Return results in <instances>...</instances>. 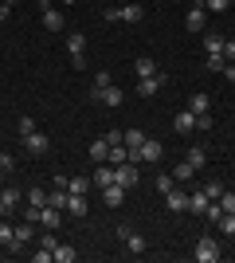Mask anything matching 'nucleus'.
Returning <instances> with one entry per match:
<instances>
[{
	"label": "nucleus",
	"instance_id": "393cba45",
	"mask_svg": "<svg viewBox=\"0 0 235 263\" xmlns=\"http://www.w3.org/2000/svg\"><path fill=\"white\" fill-rule=\"evenodd\" d=\"M106 161H110V165H122V161H130V149H125V145H110Z\"/></svg>",
	"mask_w": 235,
	"mask_h": 263
},
{
	"label": "nucleus",
	"instance_id": "ddd939ff",
	"mask_svg": "<svg viewBox=\"0 0 235 263\" xmlns=\"http://www.w3.org/2000/svg\"><path fill=\"white\" fill-rule=\"evenodd\" d=\"M102 200H106L110 209H122V204H125V189L118 185V181H114V185H106V189H102Z\"/></svg>",
	"mask_w": 235,
	"mask_h": 263
},
{
	"label": "nucleus",
	"instance_id": "ea45409f",
	"mask_svg": "<svg viewBox=\"0 0 235 263\" xmlns=\"http://www.w3.org/2000/svg\"><path fill=\"white\" fill-rule=\"evenodd\" d=\"M0 243H4V248L12 243V224H4V220H0Z\"/></svg>",
	"mask_w": 235,
	"mask_h": 263
},
{
	"label": "nucleus",
	"instance_id": "4c0bfd02",
	"mask_svg": "<svg viewBox=\"0 0 235 263\" xmlns=\"http://www.w3.org/2000/svg\"><path fill=\"white\" fill-rule=\"evenodd\" d=\"M114 79H110V71H98V75H94V90H102V87H110Z\"/></svg>",
	"mask_w": 235,
	"mask_h": 263
},
{
	"label": "nucleus",
	"instance_id": "f8f14e48",
	"mask_svg": "<svg viewBox=\"0 0 235 263\" xmlns=\"http://www.w3.org/2000/svg\"><path fill=\"white\" fill-rule=\"evenodd\" d=\"M165 204H168V212H184V209H188V193H184V189H168Z\"/></svg>",
	"mask_w": 235,
	"mask_h": 263
},
{
	"label": "nucleus",
	"instance_id": "9d476101",
	"mask_svg": "<svg viewBox=\"0 0 235 263\" xmlns=\"http://www.w3.org/2000/svg\"><path fill=\"white\" fill-rule=\"evenodd\" d=\"M165 83H168V75H161V71H157V75H149V79H137V95H141V99H153Z\"/></svg>",
	"mask_w": 235,
	"mask_h": 263
},
{
	"label": "nucleus",
	"instance_id": "b1692460",
	"mask_svg": "<svg viewBox=\"0 0 235 263\" xmlns=\"http://www.w3.org/2000/svg\"><path fill=\"white\" fill-rule=\"evenodd\" d=\"M67 212H71V216H87V197L71 193V197H67Z\"/></svg>",
	"mask_w": 235,
	"mask_h": 263
},
{
	"label": "nucleus",
	"instance_id": "0eeeda50",
	"mask_svg": "<svg viewBox=\"0 0 235 263\" xmlns=\"http://www.w3.org/2000/svg\"><path fill=\"white\" fill-rule=\"evenodd\" d=\"M90 99H94V102H102V106H110V110H118L125 95H122V90H118V87L110 83V87H102V90H90Z\"/></svg>",
	"mask_w": 235,
	"mask_h": 263
},
{
	"label": "nucleus",
	"instance_id": "4be33fe9",
	"mask_svg": "<svg viewBox=\"0 0 235 263\" xmlns=\"http://www.w3.org/2000/svg\"><path fill=\"white\" fill-rule=\"evenodd\" d=\"M192 177H196V169H192L188 161H177V169H173V181H177V185H184V181H192Z\"/></svg>",
	"mask_w": 235,
	"mask_h": 263
},
{
	"label": "nucleus",
	"instance_id": "f3484780",
	"mask_svg": "<svg viewBox=\"0 0 235 263\" xmlns=\"http://www.w3.org/2000/svg\"><path fill=\"white\" fill-rule=\"evenodd\" d=\"M122 142H125V149H130V161H134V154L141 149V142H145V134H141V130H125Z\"/></svg>",
	"mask_w": 235,
	"mask_h": 263
},
{
	"label": "nucleus",
	"instance_id": "dca6fc26",
	"mask_svg": "<svg viewBox=\"0 0 235 263\" xmlns=\"http://www.w3.org/2000/svg\"><path fill=\"white\" fill-rule=\"evenodd\" d=\"M39 224H44V228H51V232L63 224V220H59V209H55V204H44V209H39Z\"/></svg>",
	"mask_w": 235,
	"mask_h": 263
},
{
	"label": "nucleus",
	"instance_id": "37998d69",
	"mask_svg": "<svg viewBox=\"0 0 235 263\" xmlns=\"http://www.w3.org/2000/svg\"><path fill=\"white\" fill-rule=\"evenodd\" d=\"M224 59H227V63H235V40H224Z\"/></svg>",
	"mask_w": 235,
	"mask_h": 263
},
{
	"label": "nucleus",
	"instance_id": "6e6552de",
	"mask_svg": "<svg viewBox=\"0 0 235 263\" xmlns=\"http://www.w3.org/2000/svg\"><path fill=\"white\" fill-rule=\"evenodd\" d=\"M161 154H165L161 138H145V142H141V149L134 154V161H161Z\"/></svg>",
	"mask_w": 235,
	"mask_h": 263
},
{
	"label": "nucleus",
	"instance_id": "7c9ffc66",
	"mask_svg": "<svg viewBox=\"0 0 235 263\" xmlns=\"http://www.w3.org/2000/svg\"><path fill=\"white\" fill-rule=\"evenodd\" d=\"M28 204H32V209H44V204H47V193H44V189H32V193H28Z\"/></svg>",
	"mask_w": 235,
	"mask_h": 263
},
{
	"label": "nucleus",
	"instance_id": "1a4fd4ad",
	"mask_svg": "<svg viewBox=\"0 0 235 263\" xmlns=\"http://www.w3.org/2000/svg\"><path fill=\"white\" fill-rule=\"evenodd\" d=\"M114 181L122 189H134L137 185V161H122V165H114Z\"/></svg>",
	"mask_w": 235,
	"mask_h": 263
},
{
	"label": "nucleus",
	"instance_id": "a19ab883",
	"mask_svg": "<svg viewBox=\"0 0 235 263\" xmlns=\"http://www.w3.org/2000/svg\"><path fill=\"white\" fill-rule=\"evenodd\" d=\"M204 193H208L212 200H220V197H224V185H216V181H212V185H204Z\"/></svg>",
	"mask_w": 235,
	"mask_h": 263
},
{
	"label": "nucleus",
	"instance_id": "58836bf2",
	"mask_svg": "<svg viewBox=\"0 0 235 263\" xmlns=\"http://www.w3.org/2000/svg\"><path fill=\"white\" fill-rule=\"evenodd\" d=\"M224 63H227L224 55H208V71H224Z\"/></svg>",
	"mask_w": 235,
	"mask_h": 263
},
{
	"label": "nucleus",
	"instance_id": "2f4dec72",
	"mask_svg": "<svg viewBox=\"0 0 235 263\" xmlns=\"http://www.w3.org/2000/svg\"><path fill=\"white\" fill-rule=\"evenodd\" d=\"M67 193H78V197H87V181H82V177H71V181H67Z\"/></svg>",
	"mask_w": 235,
	"mask_h": 263
},
{
	"label": "nucleus",
	"instance_id": "e433bc0d",
	"mask_svg": "<svg viewBox=\"0 0 235 263\" xmlns=\"http://www.w3.org/2000/svg\"><path fill=\"white\" fill-rule=\"evenodd\" d=\"M220 209H224V212H235V193H227V189H224V197H220Z\"/></svg>",
	"mask_w": 235,
	"mask_h": 263
},
{
	"label": "nucleus",
	"instance_id": "3c124183",
	"mask_svg": "<svg viewBox=\"0 0 235 263\" xmlns=\"http://www.w3.org/2000/svg\"><path fill=\"white\" fill-rule=\"evenodd\" d=\"M0 177H4V169H0Z\"/></svg>",
	"mask_w": 235,
	"mask_h": 263
},
{
	"label": "nucleus",
	"instance_id": "c9c22d12",
	"mask_svg": "<svg viewBox=\"0 0 235 263\" xmlns=\"http://www.w3.org/2000/svg\"><path fill=\"white\" fill-rule=\"evenodd\" d=\"M32 259L35 263H51V259H55V252H51V248H39V252H32Z\"/></svg>",
	"mask_w": 235,
	"mask_h": 263
},
{
	"label": "nucleus",
	"instance_id": "de8ad7c7",
	"mask_svg": "<svg viewBox=\"0 0 235 263\" xmlns=\"http://www.w3.org/2000/svg\"><path fill=\"white\" fill-rule=\"evenodd\" d=\"M8 212H12V209H8V204H4V197H0V220L8 216Z\"/></svg>",
	"mask_w": 235,
	"mask_h": 263
},
{
	"label": "nucleus",
	"instance_id": "a878e982",
	"mask_svg": "<svg viewBox=\"0 0 235 263\" xmlns=\"http://www.w3.org/2000/svg\"><path fill=\"white\" fill-rule=\"evenodd\" d=\"M134 71H137V79H149V75H157V63L153 59H137Z\"/></svg>",
	"mask_w": 235,
	"mask_h": 263
},
{
	"label": "nucleus",
	"instance_id": "f704fd0d",
	"mask_svg": "<svg viewBox=\"0 0 235 263\" xmlns=\"http://www.w3.org/2000/svg\"><path fill=\"white\" fill-rule=\"evenodd\" d=\"M0 197H4V204H8V209H16V204H20V189H4Z\"/></svg>",
	"mask_w": 235,
	"mask_h": 263
},
{
	"label": "nucleus",
	"instance_id": "603ef678",
	"mask_svg": "<svg viewBox=\"0 0 235 263\" xmlns=\"http://www.w3.org/2000/svg\"><path fill=\"white\" fill-rule=\"evenodd\" d=\"M231 4H235V0H231Z\"/></svg>",
	"mask_w": 235,
	"mask_h": 263
},
{
	"label": "nucleus",
	"instance_id": "473e14b6",
	"mask_svg": "<svg viewBox=\"0 0 235 263\" xmlns=\"http://www.w3.org/2000/svg\"><path fill=\"white\" fill-rule=\"evenodd\" d=\"M200 4L208 12H227V8H231V0H200Z\"/></svg>",
	"mask_w": 235,
	"mask_h": 263
},
{
	"label": "nucleus",
	"instance_id": "aec40b11",
	"mask_svg": "<svg viewBox=\"0 0 235 263\" xmlns=\"http://www.w3.org/2000/svg\"><path fill=\"white\" fill-rule=\"evenodd\" d=\"M204 51H208V55H224V35L208 32V35H204Z\"/></svg>",
	"mask_w": 235,
	"mask_h": 263
},
{
	"label": "nucleus",
	"instance_id": "a211bd4d",
	"mask_svg": "<svg viewBox=\"0 0 235 263\" xmlns=\"http://www.w3.org/2000/svg\"><path fill=\"white\" fill-rule=\"evenodd\" d=\"M94 185H98V189L114 185V165H110V161H102L98 169H94Z\"/></svg>",
	"mask_w": 235,
	"mask_h": 263
},
{
	"label": "nucleus",
	"instance_id": "4468645a",
	"mask_svg": "<svg viewBox=\"0 0 235 263\" xmlns=\"http://www.w3.org/2000/svg\"><path fill=\"white\" fill-rule=\"evenodd\" d=\"M208 204H212V197H208L204 189H196V193H188V212H196V216H204V212H208Z\"/></svg>",
	"mask_w": 235,
	"mask_h": 263
},
{
	"label": "nucleus",
	"instance_id": "c85d7f7f",
	"mask_svg": "<svg viewBox=\"0 0 235 263\" xmlns=\"http://www.w3.org/2000/svg\"><path fill=\"white\" fill-rule=\"evenodd\" d=\"M173 185H177V181H173V173H157V181H153V189L161 193V197H165V193H168Z\"/></svg>",
	"mask_w": 235,
	"mask_h": 263
},
{
	"label": "nucleus",
	"instance_id": "8fccbe9b",
	"mask_svg": "<svg viewBox=\"0 0 235 263\" xmlns=\"http://www.w3.org/2000/svg\"><path fill=\"white\" fill-rule=\"evenodd\" d=\"M122 4H130V0H122Z\"/></svg>",
	"mask_w": 235,
	"mask_h": 263
},
{
	"label": "nucleus",
	"instance_id": "2eb2a0df",
	"mask_svg": "<svg viewBox=\"0 0 235 263\" xmlns=\"http://www.w3.org/2000/svg\"><path fill=\"white\" fill-rule=\"evenodd\" d=\"M173 130H177V134H192V130H196V114L184 106V110L177 114V126H173Z\"/></svg>",
	"mask_w": 235,
	"mask_h": 263
},
{
	"label": "nucleus",
	"instance_id": "cd10ccee",
	"mask_svg": "<svg viewBox=\"0 0 235 263\" xmlns=\"http://www.w3.org/2000/svg\"><path fill=\"white\" fill-rule=\"evenodd\" d=\"M106 154H110V145H106V138H102V142H94V145H90V161H106Z\"/></svg>",
	"mask_w": 235,
	"mask_h": 263
},
{
	"label": "nucleus",
	"instance_id": "f03ea898",
	"mask_svg": "<svg viewBox=\"0 0 235 263\" xmlns=\"http://www.w3.org/2000/svg\"><path fill=\"white\" fill-rule=\"evenodd\" d=\"M67 51H71V67L82 71V67H87V35H82V32H71L67 35Z\"/></svg>",
	"mask_w": 235,
	"mask_h": 263
},
{
	"label": "nucleus",
	"instance_id": "39448f33",
	"mask_svg": "<svg viewBox=\"0 0 235 263\" xmlns=\"http://www.w3.org/2000/svg\"><path fill=\"white\" fill-rule=\"evenodd\" d=\"M24 149H28L32 157H44L47 149H51V138H47L44 130H35V134H28V138H24Z\"/></svg>",
	"mask_w": 235,
	"mask_h": 263
},
{
	"label": "nucleus",
	"instance_id": "423d86ee",
	"mask_svg": "<svg viewBox=\"0 0 235 263\" xmlns=\"http://www.w3.org/2000/svg\"><path fill=\"white\" fill-rule=\"evenodd\" d=\"M184 28H188V32H204V28H208V8H204L200 0L188 8V16H184Z\"/></svg>",
	"mask_w": 235,
	"mask_h": 263
},
{
	"label": "nucleus",
	"instance_id": "c756f323",
	"mask_svg": "<svg viewBox=\"0 0 235 263\" xmlns=\"http://www.w3.org/2000/svg\"><path fill=\"white\" fill-rule=\"evenodd\" d=\"M216 224H220V232H224V236H235V212H224Z\"/></svg>",
	"mask_w": 235,
	"mask_h": 263
},
{
	"label": "nucleus",
	"instance_id": "6ab92c4d",
	"mask_svg": "<svg viewBox=\"0 0 235 263\" xmlns=\"http://www.w3.org/2000/svg\"><path fill=\"white\" fill-rule=\"evenodd\" d=\"M188 110H192V114H208V110H212V99H208L204 90H196V95L188 99Z\"/></svg>",
	"mask_w": 235,
	"mask_h": 263
},
{
	"label": "nucleus",
	"instance_id": "20e7f679",
	"mask_svg": "<svg viewBox=\"0 0 235 263\" xmlns=\"http://www.w3.org/2000/svg\"><path fill=\"white\" fill-rule=\"evenodd\" d=\"M35 4H39V12H44V28H47V32H63V28H67L63 12L51 8V0H35Z\"/></svg>",
	"mask_w": 235,
	"mask_h": 263
},
{
	"label": "nucleus",
	"instance_id": "c03bdc74",
	"mask_svg": "<svg viewBox=\"0 0 235 263\" xmlns=\"http://www.w3.org/2000/svg\"><path fill=\"white\" fill-rule=\"evenodd\" d=\"M106 145H125V142H122V134H118V130H106Z\"/></svg>",
	"mask_w": 235,
	"mask_h": 263
},
{
	"label": "nucleus",
	"instance_id": "412c9836",
	"mask_svg": "<svg viewBox=\"0 0 235 263\" xmlns=\"http://www.w3.org/2000/svg\"><path fill=\"white\" fill-rule=\"evenodd\" d=\"M141 16H145V12H141V4H134V0H130V4H122V20H125V24H141Z\"/></svg>",
	"mask_w": 235,
	"mask_h": 263
},
{
	"label": "nucleus",
	"instance_id": "9b49d317",
	"mask_svg": "<svg viewBox=\"0 0 235 263\" xmlns=\"http://www.w3.org/2000/svg\"><path fill=\"white\" fill-rule=\"evenodd\" d=\"M32 236H35L32 224H20V228H12V243H8V252H24V248L32 243Z\"/></svg>",
	"mask_w": 235,
	"mask_h": 263
},
{
	"label": "nucleus",
	"instance_id": "5701e85b",
	"mask_svg": "<svg viewBox=\"0 0 235 263\" xmlns=\"http://www.w3.org/2000/svg\"><path fill=\"white\" fill-rule=\"evenodd\" d=\"M184 161H188L192 169H204V161H208V154H204V145H192L188 154H184Z\"/></svg>",
	"mask_w": 235,
	"mask_h": 263
},
{
	"label": "nucleus",
	"instance_id": "09e8293b",
	"mask_svg": "<svg viewBox=\"0 0 235 263\" xmlns=\"http://www.w3.org/2000/svg\"><path fill=\"white\" fill-rule=\"evenodd\" d=\"M0 4H8V8H12V4H20V0H0Z\"/></svg>",
	"mask_w": 235,
	"mask_h": 263
},
{
	"label": "nucleus",
	"instance_id": "72a5a7b5",
	"mask_svg": "<svg viewBox=\"0 0 235 263\" xmlns=\"http://www.w3.org/2000/svg\"><path fill=\"white\" fill-rule=\"evenodd\" d=\"M39 130V126H35V118H28V114H24L20 118V138H28V134H35Z\"/></svg>",
	"mask_w": 235,
	"mask_h": 263
},
{
	"label": "nucleus",
	"instance_id": "7ed1b4c3",
	"mask_svg": "<svg viewBox=\"0 0 235 263\" xmlns=\"http://www.w3.org/2000/svg\"><path fill=\"white\" fill-rule=\"evenodd\" d=\"M192 255H196V263H216V259H220V243H216L212 236H200Z\"/></svg>",
	"mask_w": 235,
	"mask_h": 263
},
{
	"label": "nucleus",
	"instance_id": "a18cd8bd",
	"mask_svg": "<svg viewBox=\"0 0 235 263\" xmlns=\"http://www.w3.org/2000/svg\"><path fill=\"white\" fill-rule=\"evenodd\" d=\"M102 16H106V20H110V24H118V20H122V8H106V12H102Z\"/></svg>",
	"mask_w": 235,
	"mask_h": 263
},
{
	"label": "nucleus",
	"instance_id": "49530a36",
	"mask_svg": "<svg viewBox=\"0 0 235 263\" xmlns=\"http://www.w3.org/2000/svg\"><path fill=\"white\" fill-rule=\"evenodd\" d=\"M220 75H224L227 83H235V63H224V71H220Z\"/></svg>",
	"mask_w": 235,
	"mask_h": 263
},
{
	"label": "nucleus",
	"instance_id": "bb28decb",
	"mask_svg": "<svg viewBox=\"0 0 235 263\" xmlns=\"http://www.w3.org/2000/svg\"><path fill=\"white\" fill-rule=\"evenodd\" d=\"M55 259H59V263H75V259H78V252L71 248V243H59V248H55Z\"/></svg>",
	"mask_w": 235,
	"mask_h": 263
},
{
	"label": "nucleus",
	"instance_id": "f257e3e1",
	"mask_svg": "<svg viewBox=\"0 0 235 263\" xmlns=\"http://www.w3.org/2000/svg\"><path fill=\"white\" fill-rule=\"evenodd\" d=\"M118 240L125 243V252H130V255H141V252L149 248V243H145V236H141V232H134L130 224H118Z\"/></svg>",
	"mask_w": 235,
	"mask_h": 263
},
{
	"label": "nucleus",
	"instance_id": "79ce46f5",
	"mask_svg": "<svg viewBox=\"0 0 235 263\" xmlns=\"http://www.w3.org/2000/svg\"><path fill=\"white\" fill-rule=\"evenodd\" d=\"M0 169H4V173H12V169H16V157H12V154H0Z\"/></svg>",
	"mask_w": 235,
	"mask_h": 263
}]
</instances>
